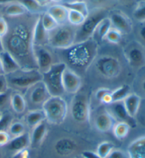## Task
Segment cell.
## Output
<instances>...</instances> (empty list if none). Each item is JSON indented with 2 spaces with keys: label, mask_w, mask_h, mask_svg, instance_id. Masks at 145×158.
<instances>
[{
  "label": "cell",
  "mask_w": 145,
  "mask_h": 158,
  "mask_svg": "<svg viewBox=\"0 0 145 158\" xmlns=\"http://www.w3.org/2000/svg\"><path fill=\"white\" fill-rule=\"evenodd\" d=\"M46 121L54 125L62 123L67 116L69 106L63 97L51 96L42 107Z\"/></svg>",
  "instance_id": "obj_7"
},
{
  "label": "cell",
  "mask_w": 145,
  "mask_h": 158,
  "mask_svg": "<svg viewBox=\"0 0 145 158\" xmlns=\"http://www.w3.org/2000/svg\"><path fill=\"white\" fill-rule=\"evenodd\" d=\"M45 121H46V118L42 109L30 110L25 116L26 123L32 128Z\"/></svg>",
  "instance_id": "obj_29"
},
{
  "label": "cell",
  "mask_w": 145,
  "mask_h": 158,
  "mask_svg": "<svg viewBox=\"0 0 145 158\" xmlns=\"http://www.w3.org/2000/svg\"><path fill=\"white\" fill-rule=\"evenodd\" d=\"M133 22L145 21V2H140L135 4L130 14Z\"/></svg>",
  "instance_id": "obj_33"
},
{
  "label": "cell",
  "mask_w": 145,
  "mask_h": 158,
  "mask_svg": "<svg viewBox=\"0 0 145 158\" xmlns=\"http://www.w3.org/2000/svg\"><path fill=\"white\" fill-rule=\"evenodd\" d=\"M111 28V23L110 19L108 16L100 21L99 24L97 25L96 29L94 31V34H93L92 38L98 43L99 44H101L103 42L104 38H105L106 33H108L109 29Z\"/></svg>",
  "instance_id": "obj_27"
},
{
  "label": "cell",
  "mask_w": 145,
  "mask_h": 158,
  "mask_svg": "<svg viewBox=\"0 0 145 158\" xmlns=\"http://www.w3.org/2000/svg\"><path fill=\"white\" fill-rule=\"evenodd\" d=\"M82 156L84 158H101L96 153L91 151H84L82 152Z\"/></svg>",
  "instance_id": "obj_52"
},
{
  "label": "cell",
  "mask_w": 145,
  "mask_h": 158,
  "mask_svg": "<svg viewBox=\"0 0 145 158\" xmlns=\"http://www.w3.org/2000/svg\"><path fill=\"white\" fill-rule=\"evenodd\" d=\"M131 86L129 84H123L115 89L112 90L111 92V98H112V102H120L123 101L126 97L132 93Z\"/></svg>",
  "instance_id": "obj_31"
},
{
  "label": "cell",
  "mask_w": 145,
  "mask_h": 158,
  "mask_svg": "<svg viewBox=\"0 0 145 158\" xmlns=\"http://www.w3.org/2000/svg\"><path fill=\"white\" fill-rule=\"evenodd\" d=\"M23 95L26 102L28 111L42 109L45 102L51 97L49 91L42 81L30 87Z\"/></svg>",
  "instance_id": "obj_10"
},
{
  "label": "cell",
  "mask_w": 145,
  "mask_h": 158,
  "mask_svg": "<svg viewBox=\"0 0 145 158\" xmlns=\"http://www.w3.org/2000/svg\"><path fill=\"white\" fill-rule=\"evenodd\" d=\"M121 48L130 68L135 73L145 66V47L136 41L131 35L124 38Z\"/></svg>",
  "instance_id": "obj_5"
},
{
  "label": "cell",
  "mask_w": 145,
  "mask_h": 158,
  "mask_svg": "<svg viewBox=\"0 0 145 158\" xmlns=\"http://www.w3.org/2000/svg\"><path fill=\"white\" fill-rule=\"evenodd\" d=\"M4 51V45H3V41H2V38H0V53L2 52H3Z\"/></svg>",
  "instance_id": "obj_55"
},
{
  "label": "cell",
  "mask_w": 145,
  "mask_h": 158,
  "mask_svg": "<svg viewBox=\"0 0 145 158\" xmlns=\"http://www.w3.org/2000/svg\"><path fill=\"white\" fill-rule=\"evenodd\" d=\"M18 1L22 4L26 9L28 12L30 14L40 15L47 11L46 8L40 6L35 0H18Z\"/></svg>",
  "instance_id": "obj_35"
},
{
  "label": "cell",
  "mask_w": 145,
  "mask_h": 158,
  "mask_svg": "<svg viewBox=\"0 0 145 158\" xmlns=\"http://www.w3.org/2000/svg\"><path fill=\"white\" fill-rule=\"evenodd\" d=\"M131 36L145 47V21L134 22Z\"/></svg>",
  "instance_id": "obj_32"
},
{
  "label": "cell",
  "mask_w": 145,
  "mask_h": 158,
  "mask_svg": "<svg viewBox=\"0 0 145 158\" xmlns=\"http://www.w3.org/2000/svg\"><path fill=\"white\" fill-rule=\"evenodd\" d=\"M103 49L105 52H101L99 48L98 54L90 66L96 76L105 80H115L125 75L127 72L133 73L123 56L121 45L118 52H108L106 46Z\"/></svg>",
  "instance_id": "obj_3"
},
{
  "label": "cell",
  "mask_w": 145,
  "mask_h": 158,
  "mask_svg": "<svg viewBox=\"0 0 145 158\" xmlns=\"http://www.w3.org/2000/svg\"><path fill=\"white\" fill-rule=\"evenodd\" d=\"M65 68V64L58 62L52 65L46 73H42V82L51 96L63 97L65 94L62 85V75Z\"/></svg>",
  "instance_id": "obj_9"
},
{
  "label": "cell",
  "mask_w": 145,
  "mask_h": 158,
  "mask_svg": "<svg viewBox=\"0 0 145 158\" xmlns=\"http://www.w3.org/2000/svg\"><path fill=\"white\" fill-rule=\"evenodd\" d=\"M130 86L133 93L145 99V66L135 73Z\"/></svg>",
  "instance_id": "obj_18"
},
{
  "label": "cell",
  "mask_w": 145,
  "mask_h": 158,
  "mask_svg": "<svg viewBox=\"0 0 145 158\" xmlns=\"http://www.w3.org/2000/svg\"><path fill=\"white\" fill-rule=\"evenodd\" d=\"M7 85L12 92L23 94L28 88L34 84L42 81V73L38 69L19 70L6 75Z\"/></svg>",
  "instance_id": "obj_4"
},
{
  "label": "cell",
  "mask_w": 145,
  "mask_h": 158,
  "mask_svg": "<svg viewBox=\"0 0 145 158\" xmlns=\"http://www.w3.org/2000/svg\"><path fill=\"white\" fill-rule=\"evenodd\" d=\"M111 91L112 90L106 87L99 88L96 91V92H95V98H96L97 101L101 102L102 99H103L107 94L110 93Z\"/></svg>",
  "instance_id": "obj_46"
},
{
  "label": "cell",
  "mask_w": 145,
  "mask_h": 158,
  "mask_svg": "<svg viewBox=\"0 0 145 158\" xmlns=\"http://www.w3.org/2000/svg\"><path fill=\"white\" fill-rule=\"evenodd\" d=\"M33 54L38 70L41 73H46L52 65L59 62L54 49L48 45H33Z\"/></svg>",
  "instance_id": "obj_13"
},
{
  "label": "cell",
  "mask_w": 145,
  "mask_h": 158,
  "mask_svg": "<svg viewBox=\"0 0 145 158\" xmlns=\"http://www.w3.org/2000/svg\"><path fill=\"white\" fill-rule=\"evenodd\" d=\"M62 85L65 94L75 95L82 89V77L75 72L66 67L62 75Z\"/></svg>",
  "instance_id": "obj_15"
},
{
  "label": "cell",
  "mask_w": 145,
  "mask_h": 158,
  "mask_svg": "<svg viewBox=\"0 0 145 158\" xmlns=\"http://www.w3.org/2000/svg\"><path fill=\"white\" fill-rule=\"evenodd\" d=\"M53 4H61L62 2V0H51Z\"/></svg>",
  "instance_id": "obj_57"
},
{
  "label": "cell",
  "mask_w": 145,
  "mask_h": 158,
  "mask_svg": "<svg viewBox=\"0 0 145 158\" xmlns=\"http://www.w3.org/2000/svg\"><path fill=\"white\" fill-rule=\"evenodd\" d=\"M11 107L18 114L24 113L27 109L26 102L23 95L21 93L12 92L11 97Z\"/></svg>",
  "instance_id": "obj_30"
},
{
  "label": "cell",
  "mask_w": 145,
  "mask_h": 158,
  "mask_svg": "<svg viewBox=\"0 0 145 158\" xmlns=\"http://www.w3.org/2000/svg\"><path fill=\"white\" fill-rule=\"evenodd\" d=\"M35 1H36L40 6L46 9H47V7L53 4L51 0H35Z\"/></svg>",
  "instance_id": "obj_53"
},
{
  "label": "cell",
  "mask_w": 145,
  "mask_h": 158,
  "mask_svg": "<svg viewBox=\"0 0 145 158\" xmlns=\"http://www.w3.org/2000/svg\"><path fill=\"white\" fill-rule=\"evenodd\" d=\"M77 149V144L75 141L68 138H60L54 143V150L60 156H68Z\"/></svg>",
  "instance_id": "obj_19"
},
{
  "label": "cell",
  "mask_w": 145,
  "mask_h": 158,
  "mask_svg": "<svg viewBox=\"0 0 145 158\" xmlns=\"http://www.w3.org/2000/svg\"><path fill=\"white\" fill-rule=\"evenodd\" d=\"M77 26L66 23L58 25L49 32L48 45L54 50L65 49L75 43Z\"/></svg>",
  "instance_id": "obj_6"
},
{
  "label": "cell",
  "mask_w": 145,
  "mask_h": 158,
  "mask_svg": "<svg viewBox=\"0 0 145 158\" xmlns=\"http://www.w3.org/2000/svg\"><path fill=\"white\" fill-rule=\"evenodd\" d=\"M62 4L65 5L67 9L78 11V12L82 14L85 16H87L89 13V9L88 8L87 4L85 2H72V3Z\"/></svg>",
  "instance_id": "obj_38"
},
{
  "label": "cell",
  "mask_w": 145,
  "mask_h": 158,
  "mask_svg": "<svg viewBox=\"0 0 145 158\" xmlns=\"http://www.w3.org/2000/svg\"><path fill=\"white\" fill-rule=\"evenodd\" d=\"M9 89L5 75L0 76V94L6 92Z\"/></svg>",
  "instance_id": "obj_51"
},
{
  "label": "cell",
  "mask_w": 145,
  "mask_h": 158,
  "mask_svg": "<svg viewBox=\"0 0 145 158\" xmlns=\"http://www.w3.org/2000/svg\"><path fill=\"white\" fill-rule=\"evenodd\" d=\"M2 14V13H1ZM9 30V24L6 19L1 14L0 15V38H3L5 36Z\"/></svg>",
  "instance_id": "obj_45"
},
{
  "label": "cell",
  "mask_w": 145,
  "mask_h": 158,
  "mask_svg": "<svg viewBox=\"0 0 145 158\" xmlns=\"http://www.w3.org/2000/svg\"><path fill=\"white\" fill-rule=\"evenodd\" d=\"M130 126L125 122H116L113 128V133L118 140H123L127 137L130 131Z\"/></svg>",
  "instance_id": "obj_34"
},
{
  "label": "cell",
  "mask_w": 145,
  "mask_h": 158,
  "mask_svg": "<svg viewBox=\"0 0 145 158\" xmlns=\"http://www.w3.org/2000/svg\"><path fill=\"white\" fill-rule=\"evenodd\" d=\"M84 2V0H62V2L61 4H67V3H72V2Z\"/></svg>",
  "instance_id": "obj_54"
},
{
  "label": "cell",
  "mask_w": 145,
  "mask_h": 158,
  "mask_svg": "<svg viewBox=\"0 0 145 158\" xmlns=\"http://www.w3.org/2000/svg\"><path fill=\"white\" fill-rule=\"evenodd\" d=\"M1 13L5 17L11 18L23 15V14L28 13V11L21 2H18V0H16V1L11 2L4 5Z\"/></svg>",
  "instance_id": "obj_22"
},
{
  "label": "cell",
  "mask_w": 145,
  "mask_h": 158,
  "mask_svg": "<svg viewBox=\"0 0 145 158\" xmlns=\"http://www.w3.org/2000/svg\"><path fill=\"white\" fill-rule=\"evenodd\" d=\"M89 10L92 9H107L111 10L114 8H118V0H84Z\"/></svg>",
  "instance_id": "obj_28"
},
{
  "label": "cell",
  "mask_w": 145,
  "mask_h": 158,
  "mask_svg": "<svg viewBox=\"0 0 145 158\" xmlns=\"http://www.w3.org/2000/svg\"><path fill=\"white\" fill-rule=\"evenodd\" d=\"M118 6H120L126 9H130L131 11L136 4L135 0H118Z\"/></svg>",
  "instance_id": "obj_48"
},
{
  "label": "cell",
  "mask_w": 145,
  "mask_h": 158,
  "mask_svg": "<svg viewBox=\"0 0 145 158\" xmlns=\"http://www.w3.org/2000/svg\"><path fill=\"white\" fill-rule=\"evenodd\" d=\"M11 140V135L7 131H0V147L6 145Z\"/></svg>",
  "instance_id": "obj_47"
},
{
  "label": "cell",
  "mask_w": 145,
  "mask_h": 158,
  "mask_svg": "<svg viewBox=\"0 0 145 158\" xmlns=\"http://www.w3.org/2000/svg\"><path fill=\"white\" fill-rule=\"evenodd\" d=\"M114 145L108 141H104V142L100 143L98 148H97L96 154L101 158H106L112 150H113Z\"/></svg>",
  "instance_id": "obj_40"
},
{
  "label": "cell",
  "mask_w": 145,
  "mask_h": 158,
  "mask_svg": "<svg viewBox=\"0 0 145 158\" xmlns=\"http://www.w3.org/2000/svg\"><path fill=\"white\" fill-rule=\"evenodd\" d=\"M12 123V116L9 113L2 114L0 118V131H6Z\"/></svg>",
  "instance_id": "obj_43"
},
{
  "label": "cell",
  "mask_w": 145,
  "mask_h": 158,
  "mask_svg": "<svg viewBox=\"0 0 145 158\" xmlns=\"http://www.w3.org/2000/svg\"><path fill=\"white\" fill-rule=\"evenodd\" d=\"M12 91L9 89L5 92L0 94V110L4 109L9 106H11V97Z\"/></svg>",
  "instance_id": "obj_42"
},
{
  "label": "cell",
  "mask_w": 145,
  "mask_h": 158,
  "mask_svg": "<svg viewBox=\"0 0 145 158\" xmlns=\"http://www.w3.org/2000/svg\"><path fill=\"white\" fill-rule=\"evenodd\" d=\"M25 126L21 122L16 121L14 123H11V124L9 128V133L10 135H12L14 137L15 136L20 135L21 134L26 132Z\"/></svg>",
  "instance_id": "obj_41"
},
{
  "label": "cell",
  "mask_w": 145,
  "mask_h": 158,
  "mask_svg": "<svg viewBox=\"0 0 145 158\" xmlns=\"http://www.w3.org/2000/svg\"><path fill=\"white\" fill-rule=\"evenodd\" d=\"M47 131L46 121H42L38 125L33 128V131L30 136V145L33 147H38L42 142L46 138Z\"/></svg>",
  "instance_id": "obj_26"
},
{
  "label": "cell",
  "mask_w": 145,
  "mask_h": 158,
  "mask_svg": "<svg viewBox=\"0 0 145 158\" xmlns=\"http://www.w3.org/2000/svg\"><path fill=\"white\" fill-rule=\"evenodd\" d=\"M2 113H1V112H0V118H2Z\"/></svg>",
  "instance_id": "obj_60"
},
{
  "label": "cell",
  "mask_w": 145,
  "mask_h": 158,
  "mask_svg": "<svg viewBox=\"0 0 145 158\" xmlns=\"http://www.w3.org/2000/svg\"><path fill=\"white\" fill-rule=\"evenodd\" d=\"M6 145L9 150L14 152L28 148L30 145V134L25 132L20 135L15 136L13 138H11Z\"/></svg>",
  "instance_id": "obj_21"
},
{
  "label": "cell",
  "mask_w": 145,
  "mask_h": 158,
  "mask_svg": "<svg viewBox=\"0 0 145 158\" xmlns=\"http://www.w3.org/2000/svg\"><path fill=\"white\" fill-rule=\"evenodd\" d=\"M40 21L45 29L48 32L53 31L58 26L55 20L47 11L40 14Z\"/></svg>",
  "instance_id": "obj_37"
},
{
  "label": "cell",
  "mask_w": 145,
  "mask_h": 158,
  "mask_svg": "<svg viewBox=\"0 0 145 158\" xmlns=\"http://www.w3.org/2000/svg\"><path fill=\"white\" fill-rule=\"evenodd\" d=\"M12 158H30L29 150L28 148H26L14 152Z\"/></svg>",
  "instance_id": "obj_49"
},
{
  "label": "cell",
  "mask_w": 145,
  "mask_h": 158,
  "mask_svg": "<svg viewBox=\"0 0 145 158\" xmlns=\"http://www.w3.org/2000/svg\"><path fill=\"white\" fill-rule=\"evenodd\" d=\"M1 75H4V72L3 67H2L1 60H0V76Z\"/></svg>",
  "instance_id": "obj_56"
},
{
  "label": "cell",
  "mask_w": 145,
  "mask_h": 158,
  "mask_svg": "<svg viewBox=\"0 0 145 158\" xmlns=\"http://www.w3.org/2000/svg\"><path fill=\"white\" fill-rule=\"evenodd\" d=\"M124 38L125 37L122 33L111 26L108 33H106L103 41L112 45H121Z\"/></svg>",
  "instance_id": "obj_36"
},
{
  "label": "cell",
  "mask_w": 145,
  "mask_h": 158,
  "mask_svg": "<svg viewBox=\"0 0 145 158\" xmlns=\"http://www.w3.org/2000/svg\"><path fill=\"white\" fill-rule=\"evenodd\" d=\"M135 119L137 123H139L145 128V99H142L138 113L135 117Z\"/></svg>",
  "instance_id": "obj_44"
},
{
  "label": "cell",
  "mask_w": 145,
  "mask_h": 158,
  "mask_svg": "<svg viewBox=\"0 0 145 158\" xmlns=\"http://www.w3.org/2000/svg\"><path fill=\"white\" fill-rule=\"evenodd\" d=\"M0 60L4 69V75L12 73L21 68L20 65L14 58V57L6 51L0 53Z\"/></svg>",
  "instance_id": "obj_23"
},
{
  "label": "cell",
  "mask_w": 145,
  "mask_h": 158,
  "mask_svg": "<svg viewBox=\"0 0 145 158\" xmlns=\"http://www.w3.org/2000/svg\"><path fill=\"white\" fill-rule=\"evenodd\" d=\"M99 48V44L91 38L85 41L74 44L67 48L54 51L59 62L82 77L87 74L96 58Z\"/></svg>",
  "instance_id": "obj_2"
},
{
  "label": "cell",
  "mask_w": 145,
  "mask_h": 158,
  "mask_svg": "<svg viewBox=\"0 0 145 158\" xmlns=\"http://www.w3.org/2000/svg\"><path fill=\"white\" fill-rule=\"evenodd\" d=\"M82 158H84V157H82Z\"/></svg>",
  "instance_id": "obj_61"
},
{
  "label": "cell",
  "mask_w": 145,
  "mask_h": 158,
  "mask_svg": "<svg viewBox=\"0 0 145 158\" xmlns=\"http://www.w3.org/2000/svg\"><path fill=\"white\" fill-rule=\"evenodd\" d=\"M106 158H127L124 152L120 150H113Z\"/></svg>",
  "instance_id": "obj_50"
},
{
  "label": "cell",
  "mask_w": 145,
  "mask_h": 158,
  "mask_svg": "<svg viewBox=\"0 0 145 158\" xmlns=\"http://www.w3.org/2000/svg\"><path fill=\"white\" fill-rule=\"evenodd\" d=\"M72 118L77 123L89 121L91 114L90 102L88 96L79 92L74 95L70 107Z\"/></svg>",
  "instance_id": "obj_11"
},
{
  "label": "cell",
  "mask_w": 145,
  "mask_h": 158,
  "mask_svg": "<svg viewBox=\"0 0 145 158\" xmlns=\"http://www.w3.org/2000/svg\"><path fill=\"white\" fill-rule=\"evenodd\" d=\"M142 99L138 95L135 93H130L125 99L123 100V103L125 106V109L133 118H135L138 113L140 104H141Z\"/></svg>",
  "instance_id": "obj_24"
},
{
  "label": "cell",
  "mask_w": 145,
  "mask_h": 158,
  "mask_svg": "<svg viewBox=\"0 0 145 158\" xmlns=\"http://www.w3.org/2000/svg\"><path fill=\"white\" fill-rule=\"evenodd\" d=\"M85 18L86 16L83 15L82 14L75 10H72V9H69L68 23L70 24L75 26H79L84 22Z\"/></svg>",
  "instance_id": "obj_39"
},
{
  "label": "cell",
  "mask_w": 145,
  "mask_h": 158,
  "mask_svg": "<svg viewBox=\"0 0 145 158\" xmlns=\"http://www.w3.org/2000/svg\"><path fill=\"white\" fill-rule=\"evenodd\" d=\"M116 123L115 118L105 109L101 110L95 118L94 124L97 130L101 133H108L113 130Z\"/></svg>",
  "instance_id": "obj_16"
},
{
  "label": "cell",
  "mask_w": 145,
  "mask_h": 158,
  "mask_svg": "<svg viewBox=\"0 0 145 158\" xmlns=\"http://www.w3.org/2000/svg\"><path fill=\"white\" fill-rule=\"evenodd\" d=\"M108 17L111 21V26L120 31L125 38L132 35L134 22L124 10L119 7L114 8L109 11Z\"/></svg>",
  "instance_id": "obj_12"
},
{
  "label": "cell",
  "mask_w": 145,
  "mask_h": 158,
  "mask_svg": "<svg viewBox=\"0 0 145 158\" xmlns=\"http://www.w3.org/2000/svg\"><path fill=\"white\" fill-rule=\"evenodd\" d=\"M4 6V5H2V4H0V12H1L2 9H3Z\"/></svg>",
  "instance_id": "obj_58"
},
{
  "label": "cell",
  "mask_w": 145,
  "mask_h": 158,
  "mask_svg": "<svg viewBox=\"0 0 145 158\" xmlns=\"http://www.w3.org/2000/svg\"><path fill=\"white\" fill-rule=\"evenodd\" d=\"M109 10L107 9H92L85 18L84 22L77 26L75 43L85 41L91 38L97 25L102 19L108 15Z\"/></svg>",
  "instance_id": "obj_8"
},
{
  "label": "cell",
  "mask_w": 145,
  "mask_h": 158,
  "mask_svg": "<svg viewBox=\"0 0 145 158\" xmlns=\"http://www.w3.org/2000/svg\"><path fill=\"white\" fill-rule=\"evenodd\" d=\"M135 3H137V2H145V0H135Z\"/></svg>",
  "instance_id": "obj_59"
},
{
  "label": "cell",
  "mask_w": 145,
  "mask_h": 158,
  "mask_svg": "<svg viewBox=\"0 0 145 158\" xmlns=\"http://www.w3.org/2000/svg\"><path fill=\"white\" fill-rule=\"evenodd\" d=\"M105 108L116 121L127 123L130 128L137 127V123L136 119L128 114L123 101L112 102L110 104L106 105Z\"/></svg>",
  "instance_id": "obj_14"
},
{
  "label": "cell",
  "mask_w": 145,
  "mask_h": 158,
  "mask_svg": "<svg viewBox=\"0 0 145 158\" xmlns=\"http://www.w3.org/2000/svg\"><path fill=\"white\" fill-rule=\"evenodd\" d=\"M39 17L38 14L29 12L17 17H5L9 30L2 38L4 51L14 57L21 69H38L33 54V31Z\"/></svg>",
  "instance_id": "obj_1"
},
{
  "label": "cell",
  "mask_w": 145,
  "mask_h": 158,
  "mask_svg": "<svg viewBox=\"0 0 145 158\" xmlns=\"http://www.w3.org/2000/svg\"><path fill=\"white\" fill-rule=\"evenodd\" d=\"M46 11L55 20L58 25L68 23L69 9L62 4H52L47 7Z\"/></svg>",
  "instance_id": "obj_17"
},
{
  "label": "cell",
  "mask_w": 145,
  "mask_h": 158,
  "mask_svg": "<svg viewBox=\"0 0 145 158\" xmlns=\"http://www.w3.org/2000/svg\"><path fill=\"white\" fill-rule=\"evenodd\" d=\"M129 158H145V135L134 140L127 148Z\"/></svg>",
  "instance_id": "obj_20"
},
{
  "label": "cell",
  "mask_w": 145,
  "mask_h": 158,
  "mask_svg": "<svg viewBox=\"0 0 145 158\" xmlns=\"http://www.w3.org/2000/svg\"><path fill=\"white\" fill-rule=\"evenodd\" d=\"M49 32L45 29L40 21V15L33 31V45H48Z\"/></svg>",
  "instance_id": "obj_25"
}]
</instances>
